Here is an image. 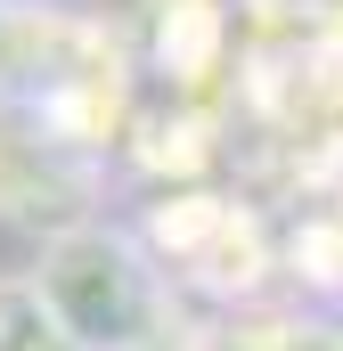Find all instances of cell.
<instances>
[{
    "label": "cell",
    "mask_w": 343,
    "mask_h": 351,
    "mask_svg": "<svg viewBox=\"0 0 343 351\" xmlns=\"http://www.w3.org/2000/svg\"><path fill=\"white\" fill-rule=\"evenodd\" d=\"M49 302H58V319L82 343H131L147 327L139 269H131L123 245H106V237H66L49 254Z\"/></svg>",
    "instance_id": "obj_1"
}]
</instances>
